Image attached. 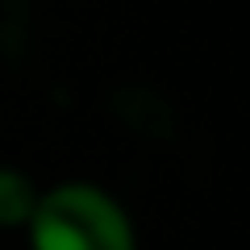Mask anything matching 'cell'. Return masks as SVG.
Wrapping results in <instances>:
<instances>
[{
	"instance_id": "2",
	"label": "cell",
	"mask_w": 250,
	"mask_h": 250,
	"mask_svg": "<svg viewBox=\"0 0 250 250\" xmlns=\"http://www.w3.org/2000/svg\"><path fill=\"white\" fill-rule=\"evenodd\" d=\"M38 196L42 188L34 184L29 171L0 163V229H25L38 208Z\"/></svg>"
},
{
	"instance_id": "1",
	"label": "cell",
	"mask_w": 250,
	"mask_h": 250,
	"mask_svg": "<svg viewBox=\"0 0 250 250\" xmlns=\"http://www.w3.org/2000/svg\"><path fill=\"white\" fill-rule=\"evenodd\" d=\"M29 250H138V229L121 196L92 179L42 188L25 225Z\"/></svg>"
}]
</instances>
